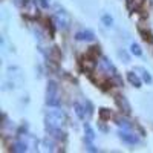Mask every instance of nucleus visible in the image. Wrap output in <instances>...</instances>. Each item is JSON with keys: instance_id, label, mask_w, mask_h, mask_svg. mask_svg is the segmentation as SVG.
<instances>
[{"instance_id": "f257e3e1", "label": "nucleus", "mask_w": 153, "mask_h": 153, "mask_svg": "<svg viewBox=\"0 0 153 153\" xmlns=\"http://www.w3.org/2000/svg\"><path fill=\"white\" fill-rule=\"evenodd\" d=\"M45 123H46V129L49 132H58L66 123V113L60 109L49 110L45 117Z\"/></svg>"}, {"instance_id": "f03ea898", "label": "nucleus", "mask_w": 153, "mask_h": 153, "mask_svg": "<svg viewBox=\"0 0 153 153\" xmlns=\"http://www.w3.org/2000/svg\"><path fill=\"white\" fill-rule=\"evenodd\" d=\"M46 104L49 107H58L60 106V91L55 81H49L46 87Z\"/></svg>"}, {"instance_id": "7ed1b4c3", "label": "nucleus", "mask_w": 153, "mask_h": 153, "mask_svg": "<svg viewBox=\"0 0 153 153\" xmlns=\"http://www.w3.org/2000/svg\"><path fill=\"white\" fill-rule=\"evenodd\" d=\"M54 22H55L58 29H68L71 26V22L72 20H71V16H69V12L66 9L57 6L55 14H54Z\"/></svg>"}, {"instance_id": "20e7f679", "label": "nucleus", "mask_w": 153, "mask_h": 153, "mask_svg": "<svg viewBox=\"0 0 153 153\" xmlns=\"http://www.w3.org/2000/svg\"><path fill=\"white\" fill-rule=\"evenodd\" d=\"M118 136H120V139L123 143H126V144H130V146H135V144H138L139 143V139L133 135V133H130L129 130H120L118 132Z\"/></svg>"}, {"instance_id": "39448f33", "label": "nucleus", "mask_w": 153, "mask_h": 153, "mask_svg": "<svg viewBox=\"0 0 153 153\" xmlns=\"http://www.w3.org/2000/svg\"><path fill=\"white\" fill-rule=\"evenodd\" d=\"M75 38L78 42H94L95 40V34L92 31H78L75 34Z\"/></svg>"}, {"instance_id": "423d86ee", "label": "nucleus", "mask_w": 153, "mask_h": 153, "mask_svg": "<svg viewBox=\"0 0 153 153\" xmlns=\"http://www.w3.org/2000/svg\"><path fill=\"white\" fill-rule=\"evenodd\" d=\"M127 80H129V83H130L132 86L141 87L143 80H141V76H139V74H135V71H133V72H127Z\"/></svg>"}, {"instance_id": "0eeeda50", "label": "nucleus", "mask_w": 153, "mask_h": 153, "mask_svg": "<svg viewBox=\"0 0 153 153\" xmlns=\"http://www.w3.org/2000/svg\"><path fill=\"white\" fill-rule=\"evenodd\" d=\"M135 72L139 74V76H141V80H143L144 83H147V84H152V83H153L152 75H150V72H149L147 69H144V68H135Z\"/></svg>"}, {"instance_id": "6e6552de", "label": "nucleus", "mask_w": 153, "mask_h": 153, "mask_svg": "<svg viewBox=\"0 0 153 153\" xmlns=\"http://www.w3.org/2000/svg\"><path fill=\"white\" fill-rule=\"evenodd\" d=\"M143 5H144V0H126V6H127V9H129L130 12L138 11Z\"/></svg>"}, {"instance_id": "1a4fd4ad", "label": "nucleus", "mask_w": 153, "mask_h": 153, "mask_svg": "<svg viewBox=\"0 0 153 153\" xmlns=\"http://www.w3.org/2000/svg\"><path fill=\"white\" fill-rule=\"evenodd\" d=\"M117 104L120 106V109H123L126 113H130V104L127 103V100L124 97H117Z\"/></svg>"}, {"instance_id": "9d476101", "label": "nucleus", "mask_w": 153, "mask_h": 153, "mask_svg": "<svg viewBox=\"0 0 153 153\" xmlns=\"http://www.w3.org/2000/svg\"><path fill=\"white\" fill-rule=\"evenodd\" d=\"M74 110H75L76 115H78L80 120H86L87 115H86V107H84V106H81L80 103H75V104H74ZM87 118H89V117H87Z\"/></svg>"}, {"instance_id": "9b49d317", "label": "nucleus", "mask_w": 153, "mask_h": 153, "mask_svg": "<svg viewBox=\"0 0 153 153\" xmlns=\"http://www.w3.org/2000/svg\"><path fill=\"white\" fill-rule=\"evenodd\" d=\"M12 152H17V153H23V152H28V144L23 141V139H20V141H17L14 146H12Z\"/></svg>"}, {"instance_id": "f8f14e48", "label": "nucleus", "mask_w": 153, "mask_h": 153, "mask_svg": "<svg viewBox=\"0 0 153 153\" xmlns=\"http://www.w3.org/2000/svg\"><path fill=\"white\" fill-rule=\"evenodd\" d=\"M84 135H86V141H91V143L95 141V132L89 124H84Z\"/></svg>"}, {"instance_id": "ddd939ff", "label": "nucleus", "mask_w": 153, "mask_h": 153, "mask_svg": "<svg viewBox=\"0 0 153 153\" xmlns=\"http://www.w3.org/2000/svg\"><path fill=\"white\" fill-rule=\"evenodd\" d=\"M23 141L28 144V147H32V150H37V146H38V141L32 136V135H25Z\"/></svg>"}, {"instance_id": "4468645a", "label": "nucleus", "mask_w": 153, "mask_h": 153, "mask_svg": "<svg viewBox=\"0 0 153 153\" xmlns=\"http://www.w3.org/2000/svg\"><path fill=\"white\" fill-rule=\"evenodd\" d=\"M54 141H52V138H45V141H43V150L45 152H54Z\"/></svg>"}, {"instance_id": "2eb2a0df", "label": "nucleus", "mask_w": 153, "mask_h": 153, "mask_svg": "<svg viewBox=\"0 0 153 153\" xmlns=\"http://www.w3.org/2000/svg\"><path fill=\"white\" fill-rule=\"evenodd\" d=\"M130 52H132L133 55H136V57H141V55H143V51H141V48H139L138 43H132V45H130Z\"/></svg>"}, {"instance_id": "dca6fc26", "label": "nucleus", "mask_w": 153, "mask_h": 153, "mask_svg": "<svg viewBox=\"0 0 153 153\" xmlns=\"http://www.w3.org/2000/svg\"><path fill=\"white\" fill-rule=\"evenodd\" d=\"M101 22L104 23V26H107V28H110L112 25H113V19L109 16V14H104L103 17H101Z\"/></svg>"}, {"instance_id": "f3484780", "label": "nucleus", "mask_w": 153, "mask_h": 153, "mask_svg": "<svg viewBox=\"0 0 153 153\" xmlns=\"http://www.w3.org/2000/svg\"><path fill=\"white\" fill-rule=\"evenodd\" d=\"M117 121H118V126H120V127H123V129H126V130H130V129H132V126L129 124V121H127V120L118 118Z\"/></svg>"}, {"instance_id": "a211bd4d", "label": "nucleus", "mask_w": 153, "mask_h": 153, "mask_svg": "<svg viewBox=\"0 0 153 153\" xmlns=\"http://www.w3.org/2000/svg\"><path fill=\"white\" fill-rule=\"evenodd\" d=\"M86 147H87V150H89V152H98V149H97L91 141H86Z\"/></svg>"}, {"instance_id": "6ab92c4d", "label": "nucleus", "mask_w": 153, "mask_h": 153, "mask_svg": "<svg viewBox=\"0 0 153 153\" xmlns=\"http://www.w3.org/2000/svg\"><path fill=\"white\" fill-rule=\"evenodd\" d=\"M118 55H120V57H121V58H123V60H124L126 63L129 61V55H127V54L124 52V51H120V52H118Z\"/></svg>"}, {"instance_id": "aec40b11", "label": "nucleus", "mask_w": 153, "mask_h": 153, "mask_svg": "<svg viewBox=\"0 0 153 153\" xmlns=\"http://www.w3.org/2000/svg\"><path fill=\"white\" fill-rule=\"evenodd\" d=\"M37 2H38V3H40V5L43 6V8H48V6H49V3L46 2V0H37Z\"/></svg>"}]
</instances>
